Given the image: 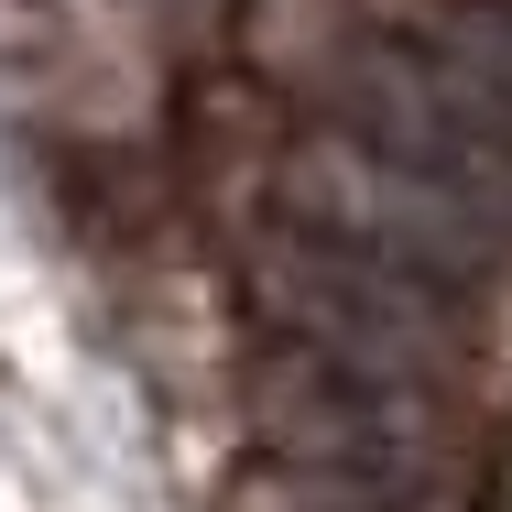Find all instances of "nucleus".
<instances>
[{"label":"nucleus","mask_w":512,"mask_h":512,"mask_svg":"<svg viewBox=\"0 0 512 512\" xmlns=\"http://www.w3.org/2000/svg\"><path fill=\"white\" fill-rule=\"evenodd\" d=\"M284 229L295 240H327V251H360V262H382V273H414V284H436V295H469L491 262H502V229L491 218H469L458 197H436L425 175L404 164H382L371 142H306V153H284Z\"/></svg>","instance_id":"obj_1"},{"label":"nucleus","mask_w":512,"mask_h":512,"mask_svg":"<svg viewBox=\"0 0 512 512\" xmlns=\"http://www.w3.org/2000/svg\"><path fill=\"white\" fill-rule=\"evenodd\" d=\"M262 414L273 436L349 480V491H393L425 469V436H436V393L404 371H360V360H327V349H273L262 360Z\"/></svg>","instance_id":"obj_4"},{"label":"nucleus","mask_w":512,"mask_h":512,"mask_svg":"<svg viewBox=\"0 0 512 512\" xmlns=\"http://www.w3.org/2000/svg\"><path fill=\"white\" fill-rule=\"evenodd\" d=\"M338 109H349V142H371L382 164L425 175L436 197H458L512 240V120L469 66H447L436 44H371V55H349Z\"/></svg>","instance_id":"obj_2"},{"label":"nucleus","mask_w":512,"mask_h":512,"mask_svg":"<svg viewBox=\"0 0 512 512\" xmlns=\"http://www.w3.org/2000/svg\"><path fill=\"white\" fill-rule=\"evenodd\" d=\"M262 306L284 316V349H327V360H360V371H404L425 382L447 349H458V306L469 295H436L414 273H382L360 251H327V240H273L262 251Z\"/></svg>","instance_id":"obj_3"}]
</instances>
